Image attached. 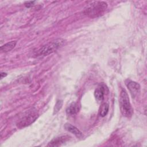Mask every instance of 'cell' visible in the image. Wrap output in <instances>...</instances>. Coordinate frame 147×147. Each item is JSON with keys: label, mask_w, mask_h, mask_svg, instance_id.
Listing matches in <instances>:
<instances>
[{"label": "cell", "mask_w": 147, "mask_h": 147, "mask_svg": "<svg viewBox=\"0 0 147 147\" xmlns=\"http://www.w3.org/2000/svg\"><path fill=\"white\" fill-rule=\"evenodd\" d=\"M107 8V4L103 1H96L92 2L87 8L85 9L84 13L91 18L98 17L105 12Z\"/></svg>", "instance_id": "1"}, {"label": "cell", "mask_w": 147, "mask_h": 147, "mask_svg": "<svg viewBox=\"0 0 147 147\" xmlns=\"http://www.w3.org/2000/svg\"><path fill=\"white\" fill-rule=\"evenodd\" d=\"M119 107L123 116L130 118L133 114V109L130 102V99L126 90L122 88L119 95Z\"/></svg>", "instance_id": "2"}, {"label": "cell", "mask_w": 147, "mask_h": 147, "mask_svg": "<svg viewBox=\"0 0 147 147\" xmlns=\"http://www.w3.org/2000/svg\"><path fill=\"white\" fill-rule=\"evenodd\" d=\"M65 42L63 38H58L47 44L41 47L36 53V56H47L56 51L59 48L61 47Z\"/></svg>", "instance_id": "3"}, {"label": "cell", "mask_w": 147, "mask_h": 147, "mask_svg": "<svg viewBox=\"0 0 147 147\" xmlns=\"http://www.w3.org/2000/svg\"><path fill=\"white\" fill-rule=\"evenodd\" d=\"M38 117V114L36 109H32L29 110L18 121L17 124V127L20 129L26 127L33 123L37 119Z\"/></svg>", "instance_id": "4"}, {"label": "cell", "mask_w": 147, "mask_h": 147, "mask_svg": "<svg viewBox=\"0 0 147 147\" xmlns=\"http://www.w3.org/2000/svg\"><path fill=\"white\" fill-rule=\"evenodd\" d=\"M126 85L133 98L137 96L140 94L141 87L138 83L130 80H127L126 82Z\"/></svg>", "instance_id": "5"}, {"label": "cell", "mask_w": 147, "mask_h": 147, "mask_svg": "<svg viewBox=\"0 0 147 147\" xmlns=\"http://www.w3.org/2000/svg\"><path fill=\"white\" fill-rule=\"evenodd\" d=\"M70 137L68 136H61L56 137L51 141L48 144V146H59L65 142H67L69 139Z\"/></svg>", "instance_id": "6"}, {"label": "cell", "mask_w": 147, "mask_h": 147, "mask_svg": "<svg viewBox=\"0 0 147 147\" xmlns=\"http://www.w3.org/2000/svg\"><path fill=\"white\" fill-rule=\"evenodd\" d=\"M107 87L104 85H99L95 90L94 96L98 102H101L104 98Z\"/></svg>", "instance_id": "7"}, {"label": "cell", "mask_w": 147, "mask_h": 147, "mask_svg": "<svg viewBox=\"0 0 147 147\" xmlns=\"http://www.w3.org/2000/svg\"><path fill=\"white\" fill-rule=\"evenodd\" d=\"M64 128L66 130L72 133L78 138H82L83 136L82 133L76 127L70 123H65L64 125Z\"/></svg>", "instance_id": "8"}, {"label": "cell", "mask_w": 147, "mask_h": 147, "mask_svg": "<svg viewBox=\"0 0 147 147\" xmlns=\"http://www.w3.org/2000/svg\"><path fill=\"white\" fill-rule=\"evenodd\" d=\"M80 110V107L78 103L73 102L69 105V106L66 109V113L67 114L72 115L77 114Z\"/></svg>", "instance_id": "9"}, {"label": "cell", "mask_w": 147, "mask_h": 147, "mask_svg": "<svg viewBox=\"0 0 147 147\" xmlns=\"http://www.w3.org/2000/svg\"><path fill=\"white\" fill-rule=\"evenodd\" d=\"M17 44L16 41H11L1 47V51L3 53H6L11 51L16 46Z\"/></svg>", "instance_id": "10"}, {"label": "cell", "mask_w": 147, "mask_h": 147, "mask_svg": "<svg viewBox=\"0 0 147 147\" xmlns=\"http://www.w3.org/2000/svg\"><path fill=\"white\" fill-rule=\"evenodd\" d=\"M109 106L107 103H103L99 108V115L104 117H105L109 111Z\"/></svg>", "instance_id": "11"}, {"label": "cell", "mask_w": 147, "mask_h": 147, "mask_svg": "<svg viewBox=\"0 0 147 147\" xmlns=\"http://www.w3.org/2000/svg\"><path fill=\"white\" fill-rule=\"evenodd\" d=\"M63 103V102L62 100H59L57 101L55 105L54 109H53V114H56L57 112L59 111V110L62 107Z\"/></svg>", "instance_id": "12"}, {"label": "cell", "mask_w": 147, "mask_h": 147, "mask_svg": "<svg viewBox=\"0 0 147 147\" xmlns=\"http://www.w3.org/2000/svg\"><path fill=\"white\" fill-rule=\"evenodd\" d=\"M34 2H35V1H26L25 2V6L26 7H32L34 5Z\"/></svg>", "instance_id": "13"}, {"label": "cell", "mask_w": 147, "mask_h": 147, "mask_svg": "<svg viewBox=\"0 0 147 147\" xmlns=\"http://www.w3.org/2000/svg\"><path fill=\"white\" fill-rule=\"evenodd\" d=\"M6 75H7V74H6V72H1V79L5 77Z\"/></svg>", "instance_id": "14"}]
</instances>
